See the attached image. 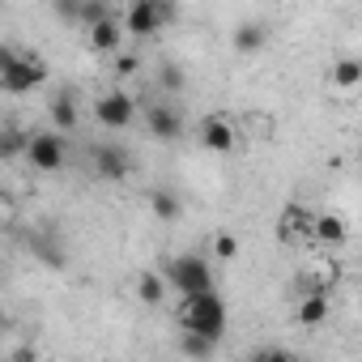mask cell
Listing matches in <instances>:
<instances>
[{
	"mask_svg": "<svg viewBox=\"0 0 362 362\" xmlns=\"http://www.w3.org/2000/svg\"><path fill=\"white\" fill-rule=\"evenodd\" d=\"M179 320H184V332H197V337H205V341L218 345V337L226 332V303L218 298V290L192 294V298H184Z\"/></svg>",
	"mask_w": 362,
	"mask_h": 362,
	"instance_id": "cell-1",
	"label": "cell"
},
{
	"mask_svg": "<svg viewBox=\"0 0 362 362\" xmlns=\"http://www.w3.org/2000/svg\"><path fill=\"white\" fill-rule=\"evenodd\" d=\"M162 281H170L184 298H192V294H205V290H214V273H209V260L205 256H197V252H184V256H175L170 264H166V277Z\"/></svg>",
	"mask_w": 362,
	"mask_h": 362,
	"instance_id": "cell-2",
	"label": "cell"
},
{
	"mask_svg": "<svg viewBox=\"0 0 362 362\" xmlns=\"http://www.w3.org/2000/svg\"><path fill=\"white\" fill-rule=\"evenodd\" d=\"M26 158H30L35 170H47V175L64 170V136H60L56 128L30 132V141H26Z\"/></svg>",
	"mask_w": 362,
	"mask_h": 362,
	"instance_id": "cell-3",
	"label": "cell"
},
{
	"mask_svg": "<svg viewBox=\"0 0 362 362\" xmlns=\"http://www.w3.org/2000/svg\"><path fill=\"white\" fill-rule=\"evenodd\" d=\"M47 81V69L35 52H18V60L9 64V73L0 77V90H9V94H30Z\"/></svg>",
	"mask_w": 362,
	"mask_h": 362,
	"instance_id": "cell-4",
	"label": "cell"
},
{
	"mask_svg": "<svg viewBox=\"0 0 362 362\" xmlns=\"http://www.w3.org/2000/svg\"><path fill=\"white\" fill-rule=\"evenodd\" d=\"M175 18V5H158V0H136V5H128L124 13V35H158L162 22Z\"/></svg>",
	"mask_w": 362,
	"mask_h": 362,
	"instance_id": "cell-5",
	"label": "cell"
},
{
	"mask_svg": "<svg viewBox=\"0 0 362 362\" xmlns=\"http://www.w3.org/2000/svg\"><path fill=\"white\" fill-rule=\"evenodd\" d=\"M94 115H98L103 128H128L132 115H136V103H132V94H124V90H107V94L94 103Z\"/></svg>",
	"mask_w": 362,
	"mask_h": 362,
	"instance_id": "cell-6",
	"label": "cell"
},
{
	"mask_svg": "<svg viewBox=\"0 0 362 362\" xmlns=\"http://www.w3.org/2000/svg\"><path fill=\"white\" fill-rule=\"evenodd\" d=\"M94 175L107 179V184H119V179L132 175V153L124 145H98L94 149Z\"/></svg>",
	"mask_w": 362,
	"mask_h": 362,
	"instance_id": "cell-7",
	"label": "cell"
},
{
	"mask_svg": "<svg viewBox=\"0 0 362 362\" xmlns=\"http://www.w3.org/2000/svg\"><path fill=\"white\" fill-rule=\"evenodd\" d=\"M145 124H149V132L158 141H179V132H184V115H179L170 103H153L149 115H145Z\"/></svg>",
	"mask_w": 362,
	"mask_h": 362,
	"instance_id": "cell-8",
	"label": "cell"
},
{
	"mask_svg": "<svg viewBox=\"0 0 362 362\" xmlns=\"http://www.w3.org/2000/svg\"><path fill=\"white\" fill-rule=\"evenodd\" d=\"M201 145L205 149H214V153H226L230 145H235V124L226 119V115H209V119H201Z\"/></svg>",
	"mask_w": 362,
	"mask_h": 362,
	"instance_id": "cell-9",
	"label": "cell"
},
{
	"mask_svg": "<svg viewBox=\"0 0 362 362\" xmlns=\"http://www.w3.org/2000/svg\"><path fill=\"white\" fill-rule=\"evenodd\" d=\"M90 47H94V52H119V47H124V26H119L115 18L94 22V26H90Z\"/></svg>",
	"mask_w": 362,
	"mask_h": 362,
	"instance_id": "cell-10",
	"label": "cell"
},
{
	"mask_svg": "<svg viewBox=\"0 0 362 362\" xmlns=\"http://www.w3.org/2000/svg\"><path fill=\"white\" fill-rule=\"evenodd\" d=\"M269 43V26L264 22H239V30H235V47L239 52H260Z\"/></svg>",
	"mask_w": 362,
	"mask_h": 362,
	"instance_id": "cell-11",
	"label": "cell"
},
{
	"mask_svg": "<svg viewBox=\"0 0 362 362\" xmlns=\"http://www.w3.org/2000/svg\"><path fill=\"white\" fill-rule=\"evenodd\" d=\"M52 124H56V132H73L77 128V103H73V94H56L52 98Z\"/></svg>",
	"mask_w": 362,
	"mask_h": 362,
	"instance_id": "cell-12",
	"label": "cell"
},
{
	"mask_svg": "<svg viewBox=\"0 0 362 362\" xmlns=\"http://www.w3.org/2000/svg\"><path fill=\"white\" fill-rule=\"evenodd\" d=\"M328 320V294H307L303 303H298V324H307V328H315V324H324Z\"/></svg>",
	"mask_w": 362,
	"mask_h": 362,
	"instance_id": "cell-13",
	"label": "cell"
},
{
	"mask_svg": "<svg viewBox=\"0 0 362 362\" xmlns=\"http://www.w3.org/2000/svg\"><path fill=\"white\" fill-rule=\"evenodd\" d=\"M149 209H153L162 222H175L184 205H179V197H175L170 188H153V192H149Z\"/></svg>",
	"mask_w": 362,
	"mask_h": 362,
	"instance_id": "cell-14",
	"label": "cell"
},
{
	"mask_svg": "<svg viewBox=\"0 0 362 362\" xmlns=\"http://www.w3.org/2000/svg\"><path fill=\"white\" fill-rule=\"evenodd\" d=\"M136 294H141V303H145V307H158V303H162V294H166V281H162L158 273H141Z\"/></svg>",
	"mask_w": 362,
	"mask_h": 362,
	"instance_id": "cell-15",
	"label": "cell"
},
{
	"mask_svg": "<svg viewBox=\"0 0 362 362\" xmlns=\"http://www.w3.org/2000/svg\"><path fill=\"white\" fill-rule=\"evenodd\" d=\"M26 141H30V132H22V128H0V158L26 153Z\"/></svg>",
	"mask_w": 362,
	"mask_h": 362,
	"instance_id": "cell-16",
	"label": "cell"
},
{
	"mask_svg": "<svg viewBox=\"0 0 362 362\" xmlns=\"http://www.w3.org/2000/svg\"><path fill=\"white\" fill-rule=\"evenodd\" d=\"M179 349H184V358H192V362H205V358L214 354V341H205V337H197V332H184Z\"/></svg>",
	"mask_w": 362,
	"mask_h": 362,
	"instance_id": "cell-17",
	"label": "cell"
},
{
	"mask_svg": "<svg viewBox=\"0 0 362 362\" xmlns=\"http://www.w3.org/2000/svg\"><path fill=\"white\" fill-rule=\"evenodd\" d=\"M332 81H337V86H345V90H349V86H358V81H362V64H358L354 56L337 60V69H332Z\"/></svg>",
	"mask_w": 362,
	"mask_h": 362,
	"instance_id": "cell-18",
	"label": "cell"
},
{
	"mask_svg": "<svg viewBox=\"0 0 362 362\" xmlns=\"http://www.w3.org/2000/svg\"><path fill=\"white\" fill-rule=\"evenodd\" d=\"M315 235H320L324 243H332V247H341V243H345V222L328 214V218H320V222H315Z\"/></svg>",
	"mask_w": 362,
	"mask_h": 362,
	"instance_id": "cell-19",
	"label": "cell"
},
{
	"mask_svg": "<svg viewBox=\"0 0 362 362\" xmlns=\"http://www.w3.org/2000/svg\"><path fill=\"white\" fill-rule=\"evenodd\" d=\"M184 81H188V77H184V69H179V64H162V69H158V86L170 90V94L184 90Z\"/></svg>",
	"mask_w": 362,
	"mask_h": 362,
	"instance_id": "cell-20",
	"label": "cell"
},
{
	"mask_svg": "<svg viewBox=\"0 0 362 362\" xmlns=\"http://www.w3.org/2000/svg\"><path fill=\"white\" fill-rule=\"evenodd\" d=\"M214 252H218L222 260H235V256H239V239H235L230 230H222V235H214Z\"/></svg>",
	"mask_w": 362,
	"mask_h": 362,
	"instance_id": "cell-21",
	"label": "cell"
},
{
	"mask_svg": "<svg viewBox=\"0 0 362 362\" xmlns=\"http://www.w3.org/2000/svg\"><path fill=\"white\" fill-rule=\"evenodd\" d=\"M77 18H81V22H86V30H90L94 22H103V18H111V9L103 5V0H94V5H81V9H77Z\"/></svg>",
	"mask_w": 362,
	"mask_h": 362,
	"instance_id": "cell-22",
	"label": "cell"
},
{
	"mask_svg": "<svg viewBox=\"0 0 362 362\" xmlns=\"http://www.w3.org/2000/svg\"><path fill=\"white\" fill-rule=\"evenodd\" d=\"M252 362H294V354H286V349H260V354H252Z\"/></svg>",
	"mask_w": 362,
	"mask_h": 362,
	"instance_id": "cell-23",
	"label": "cell"
},
{
	"mask_svg": "<svg viewBox=\"0 0 362 362\" xmlns=\"http://www.w3.org/2000/svg\"><path fill=\"white\" fill-rule=\"evenodd\" d=\"M18 60V47H9V43H0V77L9 73V64Z\"/></svg>",
	"mask_w": 362,
	"mask_h": 362,
	"instance_id": "cell-24",
	"label": "cell"
},
{
	"mask_svg": "<svg viewBox=\"0 0 362 362\" xmlns=\"http://www.w3.org/2000/svg\"><path fill=\"white\" fill-rule=\"evenodd\" d=\"M115 69H119V77H128V73H136V69H141V60L128 52V56H119V60H115Z\"/></svg>",
	"mask_w": 362,
	"mask_h": 362,
	"instance_id": "cell-25",
	"label": "cell"
}]
</instances>
